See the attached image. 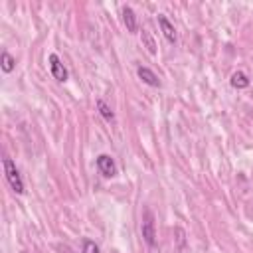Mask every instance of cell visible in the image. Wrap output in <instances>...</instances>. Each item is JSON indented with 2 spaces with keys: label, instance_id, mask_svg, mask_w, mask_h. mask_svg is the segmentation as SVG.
Wrapping results in <instances>:
<instances>
[{
  "label": "cell",
  "instance_id": "13",
  "mask_svg": "<svg viewBox=\"0 0 253 253\" xmlns=\"http://www.w3.org/2000/svg\"><path fill=\"white\" fill-rule=\"evenodd\" d=\"M24 253H26V251H24Z\"/></svg>",
  "mask_w": 253,
  "mask_h": 253
},
{
  "label": "cell",
  "instance_id": "9",
  "mask_svg": "<svg viewBox=\"0 0 253 253\" xmlns=\"http://www.w3.org/2000/svg\"><path fill=\"white\" fill-rule=\"evenodd\" d=\"M0 67H2V71L4 73H12L14 71V67H16V59H14V55L12 53H8L6 49L2 51V55H0Z\"/></svg>",
  "mask_w": 253,
  "mask_h": 253
},
{
  "label": "cell",
  "instance_id": "11",
  "mask_svg": "<svg viewBox=\"0 0 253 253\" xmlns=\"http://www.w3.org/2000/svg\"><path fill=\"white\" fill-rule=\"evenodd\" d=\"M140 36H142V42L146 43V49H148V53H152V55H154V53H156V43H154L152 36H150L146 30H142V34H140Z\"/></svg>",
  "mask_w": 253,
  "mask_h": 253
},
{
  "label": "cell",
  "instance_id": "1",
  "mask_svg": "<svg viewBox=\"0 0 253 253\" xmlns=\"http://www.w3.org/2000/svg\"><path fill=\"white\" fill-rule=\"evenodd\" d=\"M4 174H6V180H8L10 188L16 194H24V180H22L20 170L16 168V164H14L12 158H4Z\"/></svg>",
  "mask_w": 253,
  "mask_h": 253
},
{
  "label": "cell",
  "instance_id": "3",
  "mask_svg": "<svg viewBox=\"0 0 253 253\" xmlns=\"http://www.w3.org/2000/svg\"><path fill=\"white\" fill-rule=\"evenodd\" d=\"M47 61H49V71H51V75H53L57 81H67V69H65V65L61 63V59L57 57V53H49Z\"/></svg>",
  "mask_w": 253,
  "mask_h": 253
},
{
  "label": "cell",
  "instance_id": "6",
  "mask_svg": "<svg viewBox=\"0 0 253 253\" xmlns=\"http://www.w3.org/2000/svg\"><path fill=\"white\" fill-rule=\"evenodd\" d=\"M123 22H125V26H126V30H128L130 34L138 32V22H136V14L132 12V8H130V6H123Z\"/></svg>",
  "mask_w": 253,
  "mask_h": 253
},
{
  "label": "cell",
  "instance_id": "8",
  "mask_svg": "<svg viewBox=\"0 0 253 253\" xmlns=\"http://www.w3.org/2000/svg\"><path fill=\"white\" fill-rule=\"evenodd\" d=\"M229 83H231V87H235V89H247L251 81H249V77H247L243 71H235V73L231 75Z\"/></svg>",
  "mask_w": 253,
  "mask_h": 253
},
{
  "label": "cell",
  "instance_id": "4",
  "mask_svg": "<svg viewBox=\"0 0 253 253\" xmlns=\"http://www.w3.org/2000/svg\"><path fill=\"white\" fill-rule=\"evenodd\" d=\"M97 168H99V172H101L105 178H113V176L117 174L115 160H113L109 154H99V156H97Z\"/></svg>",
  "mask_w": 253,
  "mask_h": 253
},
{
  "label": "cell",
  "instance_id": "5",
  "mask_svg": "<svg viewBox=\"0 0 253 253\" xmlns=\"http://www.w3.org/2000/svg\"><path fill=\"white\" fill-rule=\"evenodd\" d=\"M158 26H160L164 38H166L170 43H176V40H178V36H176V28L172 26V22H170L164 14H158Z\"/></svg>",
  "mask_w": 253,
  "mask_h": 253
},
{
  "label": "cell",
  "instance_id": "7",
  "mask_svg": "<svg viewBox=\"0 0 253 253\" xmlns=\"http://www.w3.org/2000/svg\"><path fill=\"white\" fill-rule=\"evenodd\" d=\"M136 75L142 79V83H146V85H150V87H160V79H158V75H156L152 69H148V67H138V69H136Z\"/></svg>",
  "mask_w": 253,
  "mask_h": 253
},
{
  "label": "cell",
  "instance_id": "10",
  "mask_svg": "<svg viewBox=\"0 0 253 253\" xmlns=\"http://www.w3.org/2000/svg\"><path fill=\"white\" fill-rule=\"evenodd\" d=\"M97 109H99V115H101L105 121H109V123H113V121H115V113H113V109H111L103 99H99V101H97Z\"/></svg>",
  "mask_w": 253,
  "mask_h": 253
},
{
  "label": "cell",
  "instance_id": "12",
  "mask_svg": "<svg viewBox=\"0 0 253 253\" xmlns=\"http://www.w3.org/2000/svg\"><path fill=\"white\" fill-rule=\"evenodd\" d=\"M83 253H99V247L91 239H83Z\"/></svg>",
  "mask_w": 253,
  "mask_h": 253
},
{
  "label": "cell",
  "instance_id": "2",
  "mask_svg": "<svg viewBox=\"0 0 253 253\" xmlns=\"http://www.w3.org/2000/svg\"><path fill=\"white\" fill-rule=\"evenodd\" d=\"M140 231H142V239L148 247L156 245V229H154V215L152 211L146 208L142 213V223H140Z\"/></svg>",
  "mask_w": 253,
  "mask_h": 253
}]
</instances>
